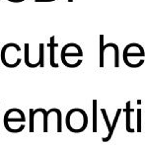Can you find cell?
Here are the masks:
<instances>
[{"label": "cell", "instance_id": "17", "mask_svg": "<svg viewBox=\"0 0 145 151\" xmlns=\"http://www.w3.org/2000/svg\"><path fill=\"white\" fill-rule=\"evenodd\" d=\"M35 115V110L30 109V132H34V116Z\"/></svg>", "mask_w": 145, "mask_h": 151}, {"label": "cell", "instance_id": "5", "mask_svg": "<svg viewBox=\"0 0 145 151\" xmlns=\"http://www.w3.org/2000/svg\"><path fill=\"white\" fill-rule=\"evenodd\" d=\"M130 104H131L130 101H127L126 104V109L123 110L124 112H126V127L127 132H134L135 129L130 127V122H131L130 115H131V113L134 112V109H131V108H130Z\"/></svg>", "mask_w": 145, "mask_h": 151}, {"label": "cell", "instance_id": "16", "mask_svg": "<svg viewBox=\"0 0 145 151\" xmlns=\"http://www.w3.org/2000/svg\"><path fill=\"white\" fill-rule=\"evenodd\" d=\"M101 112H102V114H103V116H104L105 122H106V125H107L108 129H109V132H110L111 127H112V124H111V122H110V121H109V116H108L107 111H106V109H101Z\"/></svg>", "mask_w": 145, "mask_h": 151}, {"label": "cell", "instance_id": "2", "mask_svg": "<svg viewBox=\"0 0 145 151\" xmlns=\"http://www.w3.org/2000/svg\"><path fill=\"white\" fill-rule=\"evenodd\" d=\"M132 58H145L144 48L141 45L136 44V42H130L124 47L123 58L126 65Z\"/></svg>", "mask_w": 145, "mask_h": 151}, {"label": "cell", "instance_id": "18", "mask_svg": "<svg viewBox=\"0 0 145 151\" xmlns=\"http://www.w3.org/2000/svg\"><path fill=\"white\" fill-rule=\"evenodd\" d=\"M55 1V0H35V2H37V3H50V2H53Z\"/></svg>", "mask_w": 145, "mask_h": 151}, {"label": "cell", "instance_id": "14", "mask_svg": "<svg viewBox=\"0 0 145 151\" xmlns=\"http://www.w3.org/2000/svg\"><path fill=\"white\" fill-rule=\"evenodd\" d=\"M45 44L41 42L39 44V67L45 66Z\"/></svg>", "mask_w": 145, "mask_h": 151}, {"label": "cell", "instance_id": "13", "mask_svg": "<svg viewBox=\"0 0 145 151\" xmlns=\"http://www.w3.org/2000/svg\"><path fill=\"white\" fill-rule=\"evenodd\" d=\"M93 132H97V100H93Z\"/></svg>", "mask_w": 145, "mask_h": 151}, {"label": "cell", "instance_id": "3", "mask_svg": "<svg viewBox=\"0 0 145 151\" xmlns=\"http://www.w3.org/2000/svg\"><path fill=\"white\" fill-rule=\"evenodd\" d=\"M11 113H12V109H10V110H8L6 113H5V115H4V119H3V122H4V127H5V129H6L7 132H12V133H17V132H23V129H25V124H22V125H20V127H18L17 129H11V127H9V122H25L26 121V118H23V116H20L19 119H10L9 118V116L11 115Z\"/></svg>", "mask_w": 145, "mask_h": 151}, {"label": "cell", "instance_id": "15", "mask_svg": "<svg viewBox=\"0 0 145 151\" xmlns=\"http://www.w3.org/2000/svg\"><path fill=\"white\" fill-rule=\"evenodd\" d=\"M136 112V132H141V109H137Z\"/></svg>", "mask_w": 145, "mask_h": 151}, {"label": "cell", "instance_id": "8", "mask_svg": "<svg viewBox=\"0 0 145 151\" xmlns=\"http://www.w3.org/2000/svg\"><path fill=\"white\" fill-rule=\"evenodd\" d=\"M24 47H25V55H24L25 64L30 68H36V67L39 66V60H38V62H36V63H31L30 62V45L28 44V42H26Z\"/></svg>", "mask_w": 145, "mask_h": 151}, {"label": "cell", "instance_id": "4", "mask_svg": "<svg viewBox=\"0 0 145 151\" xmlns=\"http://www.w3.org/2000/svg\"><path fill=\"white\" fill-rule=\"evenodd\" d=\"M82 56H83V52H82V48L79 45H76L73 52H68L67 47H65V45L61 50L60 58L62 62H64L66 60L67 58H82Z\"/></svg>", "mask_w": 145, "mask_h": 151}, {"label": "cell", "instance_id": "9", "mask_svg": "<svg viewBox=\"0 0 145 151\" xmlns=\"http://www.w3.org/2000/svg\"><path fill=\"white\" fill-rule=\"evenodd\" d=\"M112 47L113 48V52H115V67H119V50L118 47L116 44H113V42H108V44L105 45V48Z\"/></svg>", "mask_w": 145, "mask_h": 151}, {"label": "cell", "instance_id": "6", "mask_svg": "<svg viewBox=\"0 0 145 151\" xmlns=\"http://www.w3.org/2000/svg\"><path fill=\"white\" fill-rule=\"evenodd\" d=\"M55 36L50 37V44H48V47H50V63L52 67L57 68L59 65L58 63H55V47H57L58 44L55 42Z\"/></svg>", "mask_w": 145, "mask_h": 151}, {"label": "cell", "instance_id": "11", "mask_svg": "<svg viewBox=\"0 0 145 151\" xmlns=\"http://www.w3.org/2000/svg\"><path fill=\"white\" fill-rule=\"evenodd\" d=\"M35 113L36 114L42 113V115H44V132H48V127H47V124H48V114H47V112L45 109H42V108H39V109L35 110Z\"/></svg>", "mask_w": 145, "mask_h": 151}, {"label": "cell", "instance_id": "10", "mask_svg": "<svg viewBox=\"0 0 145 151\" xmlns=\"http://www.w3.org/2000/svg\"><path fill=\"white\" fill-rule=\"evenodd\" d=\"M105 37L100 35V67L105 66Z\"/></svg>", "mask_w": 145, "mask_h": 151}, {"label": "cell", "instance_id": "12", "mask_svg": "<svg viewBox=\"0 0 145 151\" xmlns=\"http://www.w3.org/2000/svg\"><path fill=\"white\" fill-rule=\"evenodd\" d=\"M52 112H55L56 115H57V132H62V124H61V122H62V116H61V111L59 109H50L47 111V113H52Z\"/></svg>", "mask_w": 145, "mask_h": 151}, {"label": "cell", "instance_id": "7", "mask_svg": "<svg viewBox=\"0 0 145 151\" xmlns=\"http://www.w3.org/2000/svg\"><path fill=\"white\" fill-rule=\"evenodd\" d=\"M121 111H123V110H121V108L118 109V111H116V116H115V119H113V122L112 127H111V130H110V132H109V135H108V137H103V138H102V141H103V142H108V141H110L111 139H112L113 133V132H115V129H116V124H118V119H119V116H121Z\"/></svg>", "mask_w": 145, "mask_h": 151}, {"label": "cell", "instance_id": "1", "mask_svg": "<svg viewBox=\"0 0 145 151\" xmlns=\"http://www.w3.org/2000/svg\"><path fill=\"white\" fill-rule=\"evenodd\" d=\"M65 121H75V124H77V133L83 132L88 127V116L86 112L79 108L71 109L67 113Z\"/></svg>", "mask_w": 145, "mask_h": 151}]
</instances>
